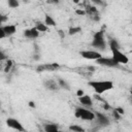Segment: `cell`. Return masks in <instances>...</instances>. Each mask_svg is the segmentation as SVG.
<instances>
[{
	"instance_id": "1",
	"label": "cell",
	"mask_w": 132,
	"mask_h": 132,
	"mask_svg": "<svg viewBox=\"0 0 132 132\" xmlns=\"http://www.w3.org/2000/svg\"><path fill=\"white\" fill-rule=\"evenodd\" d=\"M108 45H109V48H110V51H111L112 58H113L119 64H127V63L129 62V58L127 57L126 54H124V53L120 50V46H119L117 40L110 39L109 42H108Z\"/></svg>"
},
{
	"instance_id": "2",
	"label": "cell",
	"mask_w": 132,
	"mask_h": 132,
	"mask_svg": "<svg viewBox=\"0 0 132 132\" xmlns=\"http://www.w3.org/2000/svg\"><path fill=\"white\" fill-rule=\"evenodd\" d=\"M89 86L95 91L97 95H101L106 91L113 89V82L111 80H90Z\"/></svg>"
},
{
	"instance_id": "3",
	"label": "cell",
	"mask_w": 132,
	"mask_h": 132,
	"mask_svg": "<svg viewBox=\"0 0 132 132\" xmlns=\"http://www.w3.org/2000/svg\"><path fill=\"white\" fill-rule=\"evenodd\" d=\"M92 46L97 50H101V51H104L106 48L107 43H106L105 37H104V30H99V31L95 32V34L93 35Z\"/></svg>"
},
{
	"instance_id": "4",
	"label": "cell",
	"mask_w": 132,
	"mask_h": 132,
	"mask_svg": "<svg viewBox=\"0 0 132 132\" xmlns=\"http://www.w3.org/2000/svg\"><path fill=\"white\" fill-rule=\"evenodd\" d=\"M74 116L77 119H80L82 121H94L96 119V113L85 107H76L74 110Z\"/></svg>"
},
{
	"instance_id": "5",
	"label": "cell",
	"mask_w": 132,
	"mask_h": 132,
	"mask_svg": "<svg viewBox=\"0 0 132 132\" xmlns=\"http://www.w3.org/2000/svg\"><path fill=\"white\" fill-rule=\"evenodd\" d=\"M79 55L84 58V59H87V60H98L99 58L102 57V55L97 52V51H91V50H87V51H81L79 53Z\"/></svg>"
},
{
	"instance_id": "6",
	"label": "cell",
	"mask_w": 132,
	"mask_h": 132,
	"mask_svg": "<svg viewBox=\"0 0 132 132\" xmlns=\"http://www.w3.org/2000/svg\"><path fill=\"white\" fill-rule=\"evenodd\" d=\"M96 63L99 64V65H102V66H107V67H116L119 65V63L111 57V58H108V57H101L99 58L98 60H96Z\"/></svg>"
},
{
	"instance_id": "7",
	"label": "cell",
	"mask_w": 132,
	"mask_h": 132,
	"mask_svg": "<svg viewBox=\"0 0 132 132\" xmlns=\"http://www.w3.org/2000/svg\"><path fill=\"white\" fill-rule=\"evenodd\" d=\"M6 125L13 129V130H16V131H25V128L23 127V125L21 124V122L14 118H8L6 120Z\"/></svg>"
},
{
	"instance_id": "8",
	"label": "cell",
	"mask_w": 132,
	"mask_h": 132,
	"mask_svg": "<svg viewBox=\"0 0 132 132\" xmlns=\"http://www.w3.org/2000/svg\"><path fill=\"white\" fill-rule=\"evenodd\" d=\"M96 113V120L98 122L99 125L101 126H107L110 124V120L108 119L107 116H105L104 113L102 112H95Z\"/></svg>"
},
{
	"instance_id": "9",
	"label": "cell",
	"mask_w": 132,
	"mask_h": 132,
	"mask_svg": "<svg viewBox=\"0 0 132 132\" xmlns=\"http://www.w3.org/2000/svg\"><path fill=\"white\" fill-rule=\"evenodd\" d=\"M86 12H87V14H89V15L91 16V19H93L94 21H99V20H100L98 9H97L95 6H87Z\"/></svg>"
},
{
	"instance_id": "10",
	"label": "cell",
	"mask_w": 132,
	"mask_h": 132,
	"mask_svg": "<svg viewBox=\"0 0 132 132\" xmlns=\"http://www.w3.org/2000/svg\"><path fill=\"white\" fill-rule=\"evenodd\" d=\"M39 33L40 32L35 27H33V28H30V29L25 30L24 31V36L26 38H29V39H35V38H37L39 36Z\"/></svg>"
},
{
	"instance_id": "11",
	"label": "cell",
	"mask_w": 132,
	"mask_h": 132,
	"mask_svg": "<svg viewBox=\"0 0 132 132\" xmlns=\"http://www.w3.org/2000/svg\"><path fill=\"white\" fill-rule=\"evenodd\" d=\"M59 68V64L57 63H54V64H42V65H39L37 67V71L40 72V71H53L55 69Z\"/></svg>"
},
{
	"instance_id": "12",
	"label": "cell",
	"mask_w": 132,
	"mask_h": 132,
	"mask_svg": "<svg viewBox=\"0 0 132 132\" xmlns=\"http://www.w3.org/2000/svg\"><path fill=\"white\" fill-rule=\"evenodd\" d=\"M78 101L82 106H86V107H90L93 105V99L89 95H86V94L78 97Z\"/></svg>"
},
{
	"instance_id": "13",
	"label": "cell",
	"mask_w": 132,
	"mask_h": 132,
	"mask_svg": "<svg viewBox=\"0 0 132 132\" xmlns=\"http://www.w3.org/2000/svg\"><path fill=\"white\" fill-rule=\"evenodd\" d=\"M44 87L51 91H57L60 86L58 85V81H55L53 79H47V80H44Z\"/></svg>"
},
{
	"instance_id": "14",
	"label": "cell",
	"mask_w": 132,
	"mask_h": 132,
	"mask_svg": "<svg viewBox=\"0 0 132 132\" xmlns=\"http://www.w3.org/2000/svg\"><path fill=\"white\" fill-rule=\"evenodd\" d=\"M1 28L3 29V31L5 32L6 36H10L13 35L16 31V27L14 25H5V26H1Z\"/></svg>"
},
{
	"instance_id": "15",
	"label": "cell",
	"mask_w": 132,
	"mask_h": 132,
	"mask_svg": "<svg viewBox=\"0 0 132 132\" xmlns=\"http://www.w3.org/2000/svg\"><path fill=\"white\" fill-rule=\"evenodd\" d=\"M44 131L46 132H57L59 130V127L57 124H54V123H48V124H45L44 127H43Z\"/></svg>"
},
{
	"instance_id": "16",
	"label": "cell",
	"mask_w": 132,
	"mask_h": 132,
	"mask_svg": "<svg viewBox=\"0 0 132 132\" xmlns=\"http://www.w3.org/2000/svg\"><path fill=\"white\" fill-rule=\"evenodd\" d=\"M44 24H45L47 27H54V26H56V22H55V20H54L53 16L50 15V14H45V18H44Z\"/></svg>"
},
{
	"instance_id": "17",
	"label": "cell",
	"mask_w": 132,
	"mask_h": 132,
	"mask_svg": "<svg viewBox=\"0 0 132 132\" xmlns=\"http://www.w3.org/2000/svg\"><path fill=\"white\" fill-rule=\"evenodd\" d=\"M12 66H13V62H12L11 60L7 59V60H6V63H5V66H4V69H3V71H4L5 73H8V72L11 70Z\"/></svg>"
},
{
	"instance_id": "18",
	"label": "cell",
	"mask_w": 132,
	"mask_h": 132,
	"mask_svg": "<svg viewBox=\"0 0 132 132\" xmlns=\"http://www.w3.org/2000/svg\"><path fill=\"white\" fill-rule=\"evenodd\" d=\"M57 81H58V85L60 86V88H62V89H66V90H69V85H68V82L65 80V79H63V78H58L57 79Z\"/></svg>"
},
{
	"instance_id": "19",
	"label": "cell",
	"mask_w": 132,
	"mask_h": 132,
	"mask_svg": "<svg viewBox=\"0 0 132 132\" xmlns=\"http://www.w3.org/2000/svg\"><path fill=\"white\" fill-rule=\"evenodd\" d=\"M35 28H36L39 32H41V33H42V32H46L48 27H47L44 23H43V24H42V23H39V24H37V25H36V27H35Z\"/></svg>"
},
{
	"instance_id": "20",
	"label": "cell",
	"mask_w": 132,
	"mask_h": 132,
	"mask_svg": "<svg viewBox=\"0 0 132 132\" xmlns=\"http://www.w3.org/2000/svg\"><path fill=\"white\" fill-rule=\"evenodd\" d=\"M81 31V28L80 27H70L69 30H68V34L69 35H74V34H77Z\"/></svg>"
},
{
	"instance_id": "21",
	"label": "cell",
	"mask_w": 132,
	"mask_h": 132,
	"mask_svg": "<svg viewBox=\"0 0 132 132\" xmlns=\"http://www.w3.org/2000/svg\"><path fill=\"white\" fill-rule=\"evenodd\" d=\"M69 130L70 131H74V132H84L85 131V129L82 127L78 126V125H71V126H69Z\"/></svg>"
},
{
	"instance_id": "22",
	"label": "cell",
	"mask_w": 132,
	"mask_h": 132,
	"mask_svg": "<svg viewBox=\"0 0 132 132\" xmlns=\"http://www.w3.org/2000/svg\"><path fill=\"white\" fill-rule=\"evenodd\" d=\"M7 4L10 8H16L20 5L19 0H7Z\"/></svg>"
},
{
	"instance_id": "23",
	"label": "cell",
	"mask_w": 132,
	"mask_h": 132,
	"mask_svg": "<svg viewBox=\"0 0 132 132\" xmlns=\"http://www.w3.org/2000/svg\"><path fill=\"white\" fill-rule=\"evenodd\" d=\"M112 114H113V118H114V119H117V120H120V119H121V117H122V114H121L119 111H117V110H116V108L112 110Z\"/></svg>"
},
{
	"instance_id": "24",
	"label": "cell",
	"mask_w": 132,
	"mask_h": 132,
	"mask_svg": "<svg viewBox=\"0 0 132 132\" xmlns=\"http://www.w3.org/2000/svg\"><path fill=\"white\" fill-rule=\"evenodd\" d=\"M94 4H96V5H99V6H104L105 5V3L102 1V0H91Z\"/></svg>"
},
{
	"instance_id": "25",
	"label": "cell",
	"mask_w": 132,
	"mask_h": 132,
	"mask_svg": "<svg viewBox=\"0 0 132 132\" xmlns=\"http://www.w3.org/2000/svg\"><path fill=\"white\" fill-rule=\"evenodd\" d=\"M75 13H76V14H79V15H85V14H87L86 10H84V9H76V10H75Z\"/></svg>"
},
{
	"instance_id": "26",
	"label": "cell",
	"mask_w": 132,
	"mask_h": 132,
	"mask_svg": "<svg viewBox=\"0 0 132 132\" xmlns=\"http://www.w3.org/2000/svg\"><path fill=\"white\" fill-rule=\"evenodd\" d=\"M6 37V34H5V32L3 31V29L0 27V38H5Z\"/></svg>"
},
{
	"instance_id": "27",
	"label": "cell",
	"mask_w": 132,
	"mask_h": 132,
	"mask_svg": "<svg viewBox=\"0 0 132 132\" xmlns=\"http://www.w3.org/2000/svg\"><path fill=\"white\" fill-rule=\"evenodd\" d=\"M76 95H77V97H80V96L85 95V92H84L81 89H79V90H77V91H76Z\"/></svg>"
},
{
	"instance_id": "28",
	"label": "cell",
	"mask_w": 132,
	"mask_h": 132,
	"mask_svg": "<svg viewBox=\"0 0 132 132\" xmlns=\"http://www.w3.org/2000/svg\"><path fill=\"white\" fill-rule=\"evenodd\" d=\"M58 33H59V35L61 36V38H64V37H65V35H66V34L64 33V31H63V30H58Z\"/></svg>"
},
{
	"instance_id": "29",
	"label": "cell",
	"mask_w": 132,
	"mask_h": 132,
	"mask_svg": "<svg viewBox=\"0 0 132 132\" xmlns=\"http://www.w3.org/2000/svg\"><path fill=\"white\" fill-rule=\"evenodd\" d=\"M116 110H117V111H119L122 116H123V114H124V112H125V111H124V109H123L122 107H116Z\"/></svg>"
},
{
	"instance_id": "30",
	"label": "cell",
	"mask_w": 132,
	"mask_h": 132,
	"mask_svg": "<svg viewBox=\"0 0 132 132\" xmlns=\"http://www.w3.org/2000/svg\"><path fill=\"white\" fill-rule=\"evenodd\" d=\"M5 59H6V56H5V54L1 51V52H0V60H5Z\"/></svg>"
},
{
	"instance_id": "31",
	"label": "cell",
	"mask_w": 132,
	"mask_h": 132,
	"mask_svg": "<svg viewBox=\"0 0 132 132\" xmlns=\"http://www.w3.org/2000/svg\"><path fill=\"white\" fill-rule=\"evenodd\" d=\"M29 106L32 107V108H34V107H35V103H34L33 101H30V102H29Z\"/></svg>"
},
{
	"instance_id": "32",
	"label": "cell",
	"mask_w": 132,
	"mask_h": 132,
	"mask_svg": "<svg viewBox=\"0 0 132 132\" xmlns=\"http://www.w3.org/2000/svg\"><path fill=\"white\" fill-rule=\"evenodd\" d=\"M5 20H6L5 15H2V16H1V23H4V22H5Z\"/></svg>"
},
{
	"instance_id": "33",
	"label": "cell",
	"mask_w": 132,
	"mask_h": 132,
	"mask_svg": "<svg viewBox=\"0 0 132 132\" xmlns=\"http://www.w3.org/2000/svg\"><path fill=\"white\" fill-rule=\"evenodd\" d=\"M60 0H50V2H54V3H57V2H59Z\"/></svg>"
},
{
	"instance_id": "34",
	"label": "cell",
	"mask_w": 132,
	"mask_h": 132,
	"mask_svg": "<svg viewBox=\"0 0 132 132\" xmlns=\"http://www.w3.org/2000/svg\"><path fill=\"white\" fill-rule=\"evenodd\" d=\"M73 3L77 4V3H79V0H73Z\"/></svg>"
},
{
	"instance_id": "35",
	"label": "cell",
	"mask_w": 132,
	"mask_h": 132,
	"mask_svg": "<svg viewBox=\"0 0 132 132\" xmlns=\"http://www.w3.org/2000/svg\"><path fill=\"white\" fill-rule=\"evenodd\" d=\"M130 101H131V103H132V91H131V97H130Z\"/></svg>"
},
{
	"instance_id": "36",
	"label": "cell",
	"mask_w": 132,
	"mask_h": 132,
	"mask_svg": "<svg viewBox=\"0 0 132 132\" xmlns=\"http://www.w3.org/2000/svg\"><path fill=\"white\" fill-rule=\"evenodd\" d=\"M41 1H44V0H41Z\"/></svg>"
}]
</instances>
